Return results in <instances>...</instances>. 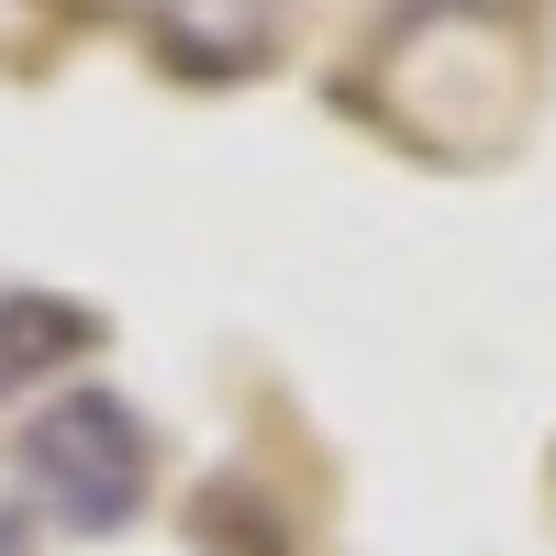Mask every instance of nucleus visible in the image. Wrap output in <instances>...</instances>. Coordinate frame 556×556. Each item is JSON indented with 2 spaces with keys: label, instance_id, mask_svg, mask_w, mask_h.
Returning <instances> with one entry per match:
<instances>
[{
  "label": "nucleus",
  "instance_id": "nucleus-2",
  "mask_svg": "<svg viewBox=\"0 0 556 556\" xmlns=\"http://www.w3.org/2000/svg\"><path fill=\"white\" fill-rule=\"evenodd\" d=\"M101 345V323L78 301H0V379H23V367H56V356H89Z\"/></svg>",
  "mask_w": 556,
  "mask_h": 556
},
{
  "label": "nucleus",
  "instance_id": "nucleus-1",
  "mask_svg": "<svg viewBox=\"0 0 556 556\" xmlns=\"http://www.w3.org/2000/svg\"><path fill=\"white\" fill-rule=\"evenodd\" d=\"M146 468H156V445L123 390H56L23 424V479L67 534H123L146 513Z\"/></svg>",
  "mask_w": 556,
  "mask_h": 556
},
{
  "label": "nucleus",
  "instance_id": "nucleus-3",
  "mask_svg": "<svg viewBox=\"0 0 556 556\" xmlns=\"http://www.w3.org/2000/svg\"><path fill=\"white\" fill-rule=\"evenodd\" d=\"M0 534H12V523H0ZM0 556H12V545H0Z\"/></svg>",
  "mask_w": 556,
  "mask_h": 556
}]
</instances>
